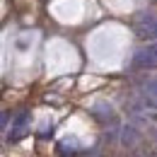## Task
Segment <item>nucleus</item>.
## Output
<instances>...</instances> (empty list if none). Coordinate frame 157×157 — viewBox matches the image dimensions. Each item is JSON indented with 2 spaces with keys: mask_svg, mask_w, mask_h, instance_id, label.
<instances>
[{
  "mask_svg": "<svg viewBox=\"0 0 157 157\" xmlns=\"http://www.w3.org/2000/svg\"><path fill=\"white\" fill-rule=\"evenodd\" d=\"M133 29L140 39H157V15L152 12H140L133 22Z\"/></svg>",
  "mask_w": 157,
  "mask_h": 157,
  "instance_id": "f257e3e1",
  "label": "nucleus"
},
{
  "mask_svg": "<svg viewBox=\"0 0 157 157\" xmlns=\"http://www.w3.org/2000/svg\"><path fill=\"white\" fill-rule=\"evenodd\" d=\"M133 65L136 68H157V44H150L143 51H138L133 58Z\"/></svg>",
  "mask_w": 157,
  "mask_h": 157,
  "instance_id": "f03ea898",
  "label": "nucleus"
},
{
  "mask_svg": "<svg viewBox=\"0 0 157 157\" xmlns=\"http://www.w3.org/2000/svg\"><path fill=\"white\" fill-rule=\"evenodd\" d=\"M27 126H29V111H20L17 116L12 118V123H10V133H7V138H10V143L12 140H20L22 136H24V131H27Z\"/></svg>",
  "mask_w": 157,
  "mask_h": 157,
  "instance_id": "7ed1b4c3",
  "label": "nucleus"
},
{
  "mask_svg": "<svg viewBox=\"0 0 157 157\" xmlns=\"http://www.w3.org/2000/svg\"><path fill=\"white\" fill-rule=\"evenodd\" d=\"M140 94L145 101H152L157 104V78H145L140 82Z\"/></svg>",
  "mask_w": 157,
  "mask_h": 157,
  "instance_id": "20e7f679",
  "label": "nucleus"
},
{
  "mask_svg": "<svg viewBox=\"0 0 157 157\" xmlns=\"http://www.w3.org/2000/svg\"><path fill=\"white\" fill-rule=\"evenodd\" d=\"M138 131L136 128H126V131H123V143H126V145H133V143H138Z\"/></svg>",
  "mask_w": 157,
  "mask_h": 157,
  "instance_id": "39448f33",
  "label": "nucleus"
},
{
  "mask_svg": "<svg viewBox=\"0 0 157 157\" xmlns=\"http://www.w3.org/2000/svg\"><path fill=\"white\" fill-rule=\"evenodd\" d=\"M7 123H10V111H0V133L7 128Z\"/></svg>",
  "mask_w": 157,
  "mask_h": 157,
  "instance_id": "423d86ee",
  "label": "nucleus"
}]
</instances>
